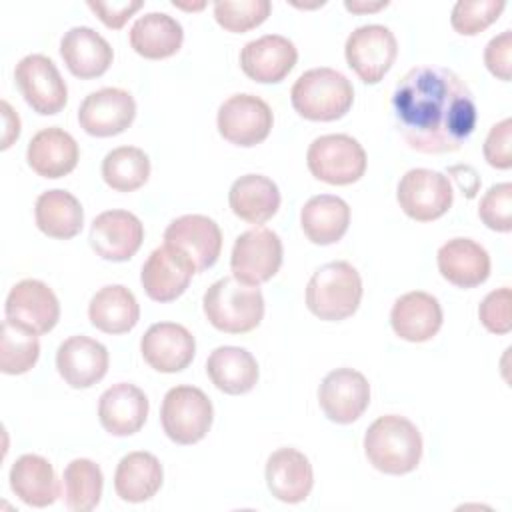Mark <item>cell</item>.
I'll use <instances>...</instances> for the list:
<instances>
[{"label":"cell","instance_id":"2e32d148","mask_svg":"<svg viewBox=\"0 0 512 512\" xmlns=\"http://www.w3.org/2000/svg\"><path fill=\"white\" fill-rule=\"evenodd\" d=\"M164 244L184 252L196 272L216 264L222 250L220 226L204 214H184L174 218L164 230Z\"/></svg>","mask_w":512,"mask_h":512},{"label":"cell","instance_id":"f546056e","mask_svg":"<svg viewBox=\"0 0 512 512\" xmlns=\"http://www.w3.org/2000/svg\"><path fill=\"white\" fill-rule=\"evenodd\" d=\"M210 382L224 394H246L258 382L256 358L240 346H218L206 360Z\"/></svg>","mask_w":512,"mask_h":512},{"label":"cell","instance_id":"ee69618b","mask_svg":"<svg viewBox=\"0 0 512 512\" xmlns=\"http://www.w3.org/2000/svg\"><path fill=\"white\" fill-rule=\"evenodd\" d=\"M512 62V32L504 30L494 36L484 48V64L492 76L498 80H510V64Z\"/></svg>","mask_w":512,"mask_h":512},{"label":"cell","instance_id":"60d3db41","mask_svg":"<svg viewBox=\"0 0 512 512\" xmlns=\"http://www.w3.org/2000/svg\"><path fill=\"white\" fill-rule=\"evenodd\" d=\"M480 220L496 232L512 230V184L500 182L488 188L478 206Z\"/></svg>","mask_w":512,"mask_h":512},{"label":"cell","instance_id":"3957f363","mask_svg":"<svg viewBox=\"0 0 512 512\" xmlns=\"http://www.w3.org/2000/svg\"><path fill=\"white\" fill-rule=\"evenodd\" d=\"M202 310L216 330L246 334L262 322L264 296L258 286L244 284L234 276H224L204 292Z\"/></svg>","mask_w":512,"mask_h":512},{"label":"cell","instance_id":"ab89813d","mask_svg":"<svg viewBox=\"0 0 512 512\" xmlns=\"http://www.w3.org/2000/svg\"><path fill=\"white\" fill-rule=\"evenodd\" d=\"M504 8H506L504 0H474V2L460 0L452 8L450 24L462 36H476L482 30H486L490 24H494L500 18Z\"/></svg>","mask_w":512,"mask_h":512},{"label":"cell","instance_id":"ac0fdd59","mask_svg":"<svg viewBox=\"0 0 512 512\" xmlns=\"http://www.w3.org/2000/svg\"><path fill=\"white\" fill-rule=\"evenodd\" d=\"M142 240L144 226L140 218L128 210H106L92 220L90 246L104 260H130L140 250Z\"/></svg>","mask_w":512,"mask_h":512},{"label":"cell","instance_id":"5b68a950","mask_svg":"<svg viewBox=\"0 0 512 512\" xmlns=\"http://www.w3.org/2000/svg\"><path fill=\"white\" fill-rule=\"evenodd\" d=\"M362 300L360 272L346 260H334L320 266L306 286L308 310L326 322H338L352 316Z\"/></svg>","mask_w":512,"mask_h":512},{"label":"cell","instance_id":"836d02e7","mask_svg":"<svg viewBox=\"0 0 512 512\" xmlns=\"http://www.w3.org/2000/svg\"><path fill=\"white\" fill-rule=\"evenodd\" d=\"M88 318L92 326L104 334H124L138 324L140 306L126 286L108 284L92 296Z\"/></svg>","mask_w":512,"mask_h":512},{"label":"cell","instance_id":"9c48e42d","mask_svg":"<svg viewBox=\"0 0 512 512\" xmlns=\"http://www.w3.org/2000/svg\"><path fill=\"white\" fill-rule=\"evenodd\" d=\"M396 200L406 216L416 222H432L444 216L454 200L450 178L430 168L408 170L396 190Z\"/></svg>","mask_w":512,"mask_h":512},{"label":"cell","instance_id":"4316f807","mask_svg":"<svg viewBox=\"0 0 512 512\" xmlns=\"http://www.w3.org/2000/svg\"><path fill=\"white\" fill-rule=\"evenodd\" d=\"M436 264L444 280L458 288H476L490 276V254L472 238H452L438 248Z\"/></svg>","mask_w":512,"mask_h":512},{"label":"cell","instance_id":"bcb514c9","mask_svg":"<svg viewBox=\"0 0 512 512\" xmlns=\"http://www.w3.org/2000/svg\"><path fill=\"white\" fill-rule=\"evenodd\" d=\"M448 174L458 182V186H460L462 194H466V198H474L476 196V188H472L468 184V180L480 184V178H478V174H476V170L472 166H464V164L462 166H452L448 170Z\"/></svg>","mask_w":512,"mask_h":512},{"label":"cell","instance_id":"44dd1931","mask_svg":"<svg viewBox=\"0 0 512 512\" xmlns=\"http://www.w3.org/2000/svg\"><path fill=\"white\" fill-rule=\"evenodd\" d=\"M108 350L102 342L88 336L66 338L56 352L58 374L70 388H90L108 372Z\"/></svg>","mask_w":512,"mask_h":512},{"label":"cell","instance_id":"6da1fadb","mask_svg":"<svg viewBox=\"0 0 512 512\" xmlns=\"http://www.w3.org/2000/svg\"><path fill=\"white\" fill-rule=\"evenodd\" d=\"M392 112L404 142L422 154L456 152L478 120L468 84L444 66H414L394 86Z\"/></svg>","mask_w":512,"mask_h":512},{"label":"cell","instance_id":"484cf974","mask_svg":"<svg viewBox=\"0 0 512 512\" xmlns=\"http://www.w3.org/2000/svg\"><path fill=\"white\" fill-rule=\"evenodd\" d=\"M80 158L78 142L58 126L38 130L26 148L28 166L42 178H62L70 174Z\"/></svg>","mask_w":512,"mask_h":512},{"label":"cell","instance_id":"7dc6e473","mask_svg":"<svg viewBox=\"0 0 512 512\" xmlns=\"http://www.w3.org/2000/svg\"><path fill=\"white\" fill-rule=\"evenodd\" d=\"M0 108H2L4 126H6L4 128V138H2V148L6 150L12 144V140H16L18 134H20V118H18V114L12 110V106L6 100H2Z\"/></svg>","mask_w":512,"mask_h":512},{"label":"cell","instance_id":"8992f818","mask_svg":"<svg viewBox=\"0 0 512 512\" xmlns=\"http://www.w3.org/2000/svg\"><path fill=\"white\" fill-rule=\"evenodd\" d=\"M214 420V408L204 390L188 384L166 392L160 408V422L166 436L182 446L200 442Z\"/></svg>","mask_w":512,"mask_h":512},{"label":"cell","instance_id":"d6986e66","mask_svg":"<svg viewBox=\"0 0 512 512\" xmlns=\"http://www.w3.org/2000/svg\"><path fill=\"white\" fill-rule=\"evenodd\" d=\"M142 358L150 368L164 374H174L194 360L196 340L192 332L176 322L152 324L140 340Z\"/></svg>","mask_w":512,"mask_h":512},{"label":"cell","instance_id":"b9f144b4","mask_svg":"<svg viewBox=\"0 0 512 512\" xmlns=\"http://www.w3.org/2000/svg\"><path fill=\"white\" fill-rule=\"evenodd\" d=\"M510 288L502 286L486 294V298L478 306V318L482 326L492 334H508L512 328L510 318Z\"/></svg>","mask_w":512,"mask_h":512},{"label":"cell","instance_id":"e0dca14e","mask_svg":"<svg viewBox=\"0 0 512 512\" xmlns=\"http://www.w3.org/2000/svg\"><path fill=\"white\" fill-rule=\"evenodd\" d=\"M196 274L190 258L170 244H162L146 258L140 282L154 302H172L182 296Z\"/></svg>","mask_w":512,"mask_h":512},{"label":"cell","instance_id":"d590c367","mask_svg":"<svg viewBox=\"0 0 512 512\" xmlns=\"http://www.w3.org/2000/svg\"><path fill=\"white\" fill-rule=\"evenodd\" d=\"M104 476L96 462L88 458H74L66 464L62 474V500L68 510L88 512L100 504Z\"/></svg>","mask_w":512,"mask_h":512},{"label":"cell","instance_id":"cb8c5ba5","mask_svg":"<svg viewBox=\"0 0 512 512\" xmlns=\"http://www.w3.org/2000/svg\"><path fill=\"white\" fill-rule=\"evenodd\" d=\"M266 484L280 502H304L314 486L312 464L296 448H278L266 460Z\"/></svg>","mask_w":512,"mask_h":512},{"label":"cell","instance_id":"7c38bea8","mask_svg":"<svg viewBox=\"0 0 512 512\" xmlns=\"http://www.w3.org/2000/svg\"><path fill=\"white\" fill-rule=\"evenodd\" d=\"M16 86L24 96L26 104L42 114L52 116L58 114L68 100V88L64 78L60 76L56 64L44 54H28L24 56L14 70Z\"/></svg>","mask_w":512,"mask_h":512},{"label":"cell","instance_id":"52a82bcc","mask_svg":"<svg viewBox=\"0 0 512 512\" xmlns=\"http://www.w3.org/2000/svg\"><path fill=\"white\" fill-rule=\"evenodd\" d=\"M306 164L314 178L332 186H346L364 176L366 152L348 134H324L308 146Z\"/></svg>","mask_w":512,"mask_h":512},{"label":"cell","instance_id":"f6af8a7d","mask_svg":"<svg viewBox=\"0 0 512 512\" xmlns=\"http://www.w3.org/2000/svg\"><path fill=\"white\" fill-rule=\"evenodd\" d=\"M144 6L142 0H112V2H100V0H88V8L104 22V26L118 30L122 28L128 18Z\"/></svg>","mask_w":512,"mask_h":512},{"label":"cell","instance_id":"f1b7e54d","mask_svg":"<svg viewBox=\"0 0 512 512\" xmlns=\"http://www.w3.org/2000/svg\"><path fill=\"white\" fill-rule=\"evenodd\" d=\"M10 488L28 506L46 508L62 494L52 464L38 454H22L10 468Z\"/></svg>","mask_w":512,"mask_h":512},{"label":"cell","instance_id":"30bf717a","mask_svg":"<svg viewBox=\"0 0 512 512\" xmlns=\"http://www.w3.org/2000/svg\"><path fill=\"white\" fill-rule=\"evenodd\" d=\"M272 124V108L266 100L254 94H234L226 98L216 116L220 136L242 148L264 142L272 130Z\"/></svg>","mask_w":512,"mask_h":512},{"label":"cell","instance_id":"d6a6232c","mask_svg":"<svg viewBox=\"0 0 512 512\" xmlns=\"http://www.w3.org/2000/svg\"><path fill=\"white\" fill-rule=\"evenodd\" d=\"M164 470L160 460L144 450L126 454L114 472V490L124 502H146L160 490Z\"/></svg>","mask_w":512,"mask_h":512},{"label":"cell","instance_id":"277c9868","mask_svg":"<svg viewBox=\"0 0 512 512\" xmlns=\"http://www.w3.org/2000/svg\"><path fill=\"white\" fill-rule=\"evenodd\" d=\"M290 100L302 118L332 122L352 108L354 88L342 72L320 66L298 76L290 90Z\"/></svg>","mask_w":512,"mask_h":512},{"label":"cell","instance_id":"8d00e7d4","mask_svg":"<svg viewBox=\"0 0 512 512\" xmlns=\"http://www.w3.org/2000/svg\"><path fill=\"white\" fill-rule=\"evenodd\" d=\"M150 158L136 146H118L102 160V178L116 192H134L148 182Z\"/></svg>","mask_w":512,"mask_h":512},{"label":"cell","instance_id":"4dcf8cb0","mask_svg":"<svg viewBox=\"0 0 512 512\" xmlns=\"http://www.w3.org/2000/svg\"><path fill=\"white\" fill-rule=\"evenodd\" d=\"M130 46L148 60H162L176 54L184 40L182 24L166 12H148L130 28Z\"/></svg>","mask_w":512,"mask_h":512},{"label":"cell","instance_id":"5bb4252c","mask_svg":"<svg viewBox=\"0 0 512 512\" xmlns=\"http://www.w3.org/2000/svg\"><path fill=\"white\" fill-rule=\"evenodd\" d=\"M318 404L328 420L352 424L370 404V384L366 376L354 368H336L320 382Z\"/></svg>","mask_w":512,"mask_h":512},{"label":"cell","instance_id":"d4e9b609","mask_svg":"<svg viewBox=\"0 0 512 512\" xmlns=\"http://www.w3.org/2000/svg\"><path fill=\"white\" fill-rule=\"evenodd\" d=\"M60 56L66 68L82 80L102 76L114 58L112 46L90 26H74L60 40Z\"/></svg>","mask_w":512,"mask_h":512},{"label":"cell","instance_id":"e575fe53","mask_svg":"<svg viewBox=\"0 0 512 512\" xmlns=\"http://www.w3.org/2000/svg\"><path fill=\"white\" fill-rule=\"evenodd\" d=\"M34 220L40 232L50 238H74L84 224V210L80 200L68 190H46L36 198Z\"/></svg>","mask_w":512,"mask_h":512},{"label":"cell","instance_id":"603a6c76","mask_svg":"<svg viewBox=\"0 0 512 512\" xmlns=\"http://www.w3.org/2000/svg\"><path fill=\"white\" fill-rule=\"evenodd\" d=\"M146 394L128 382H118L102 392L98 400V420L112 436L136 434L148 418Z\"/></svg>","mask_w":512,"mask_h":512},{"label":"cell","instance_id":"7a4b0ae2","mask_svg":"<svg viewBox=\"0 0 512 512\" xmlns=\"http://www.w3.org/2000/svg\"><path fill=\"white\" fill-rule=\"evenodd\" d=\"M364 454L368 462L384 474H408L416 470L422 458L420 430L406 416H380L364 434Z\"/></svg>","mask_w":512,"mask_h":512},{"label":"cell","instance_id":"ba28073f","mask_svg":"<svg viewBox=\"0 0 512 512\" xmlns=\"http://www.w3.org/2000/svg\"><path fill=\"white\" fill-rule=\"evenodd\" d=\"M282 240L280 236L264 226L242 232L230 254L232 276L244 284L260 286L268 282L282 266Z\"/></svg>","mask_w":512,"mask_h":512},{"label":"cell","instance_id":"c3c4849f","mask_svg":"<svg viewBox=\"0 0 512 512\" xmlns=\"http://www.w3.org/2000/svg\"><path fill=\"white\" fill-rule=\"evenodd\" d=\"M344 6H346V10H350V12H376V10H380V8H386L388 6V2L384 0V2H360V0H346L344 2Z\"/></svg>","mask_w":512,"mask_h":512},{"label":"cell","instance_id":"8fae6325","mask_svg":"<svg viewBox=\"0 0 512 512\" xmlns=\"http://www.w3.org/2000/svg\"><path fill=\"white\" fill-rule=\"evenodd\" d=\"M344 56L362 82L376 84L392 68L398 56V42L388 26L364 24L346 38Z\"/></svg>","mask_w":512,"mask_h":512},{"label":"cell","instance_id":"4fadbf2b","mask_svg":"<svg viewBox=\"0 0 512 512\" xmlns=\"http://www.w3.org/2000/svg\"><path fill=\"white\" fill-rule=\"evenodd\" d=\"M4 312L10 322L34 334H48L60 320V302L46 282L26 278L10 288Z\"/></svg>","mask_w":512,"mask_h":512},{"label":"cell","instance_id":"1f68e13d","mask_svg":"<svg viewBox=\"0 0 512 512\" xmlns=\"http://www.w3.org/2000/svg\"><path fill=\"white\" fill-rule=\"evenodd\" d=\"M350 224V206L334 194H318L306 200L300 210V226L312 244L328 246L338 242Z\"/></svg>","mask_w":512,"mask_h":512},{"label":"cell","instance_id":"7bdbcfd3","mask_svg":"<svg viewBox=\"0 0 512 512\" xmlns=\"http://www.w3.org/2000/svg\"><path fill=\"white\" fill-rule=\"evenodd\" d=\"M512 142V120L504 118L498 124H494L484 140L482 152L486 162L492 168L498 170H508L512 166V150L510 144Z\"/></svg>","mask_w":512,"mask_h":512},{"label":"cell","instance_id":"74e56055","mask_svg":"<svg viewBox=\"0 0 512 512\" xmlns=\"http://www.w3.org/2000/svg\"><path fill=\"white\" fill-rule=\"evenodd\" d=\"M40 356L38 334L10 322L8 318L2 322L0 336V370L10 376L26 374L34 368Z\"/></svg>","mask_w":512,"mask_h":512},{"label":"cell","instance_id":"f35d334b","mask_svg":"<svg viewBox=\"0 0 512 512\" xmlns=\"http://www.w3.org/2000/svg\"><path fill=\"white\" fill-rule=\"evenodd\" d=\"M216 22L234 34L248 32L256 26H260L272 10V4L268 0H218L212 6Z\"/></svg>","mask_w":512,"mask_h":512},{"label":"cell","instance_id":"7402d4cb","mask_svg":"<svg viewBox=\"0 0 512 512\" xmlns=\"http://www.w3.org/2000/svg\"><path fill=\"white\" fill-rule=\"evenodd\" d=\"M442 320L444 314L438 298L422 290L402 294L390 310L392 330L406 342H426L434 338L442 328Z\"/></svg>","mask_w":512,"mask_h":512},{"label":"cell","instance_id":"83f0119b","mask_svg":"<svg viewBox=\"0 0 512 512\" xmlns=\"http://www.w3.org/2000/svg\"><path fill=\"white\" fill-rule=\"evenodd\" d=\"M228 204L234 216L260 226L278 212L280 190L276 182L264 174H244L232 182Z\"/></svg>","mask_w":512,"mask_h":512},{"label":"cell","instance_id":"ffe728a7","mask_svg":"<svg viewBox=\"0 0 512 512\" xmlns=\"http://www.w3.org/2000/svg\"><path fill=\"white\" fill-rule=\"evenodd\" d=\"M298 50L292 40L280 34H264L240 50V68L260 84L282 82L296 66Z\"/></svg>","mask_w":512,"mask_h":512},{"label":"cell","instance_id":"9a60e30c","mask_svg":"<svg viewBox=\"0 0 512 512\" xmlns=\"http://www.w3.org/2000/svg\"><path fill=\"white\" fill-rule=\"evenodd\" d=\"M136 116V102L128 90L122 88H100L90 92L80 108V128L96 138H108L122 134Z\"/></svg>","mask_w":512,"mask_h":512}]
</instances>
